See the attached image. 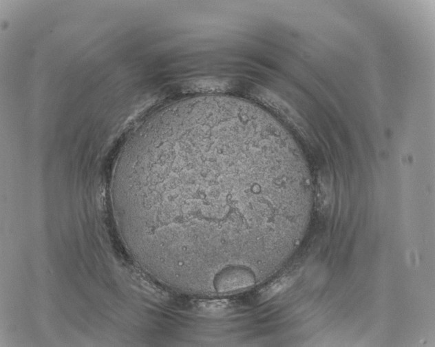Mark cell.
<instances>
[{
    "instance_id": "obj_1",
    "label": "cell",
    "mask_w": 435,
    "mask_h": 347,
    "mask_svg": "<svg viewBox=\"0 0 435 347\" xmlns=\"http://www.w3.org/2000/svg\"><path fill=\"white\" fill-rule=\"evenodd\" d=\"M280 129L247 101L203 96L156 111L130 136L112 186L169 256L247 250L292 175Z\"/></svg>"
},
{
    "instance_id": "obj_2",
    "label": "cell",
    "mask_w": 435,
    "mask_h": 347,
    "mask_svg": "<svg viewBox=\"0 0 435 347\" xmlns=\"http://www.w3.org/2000/svg\"><path fill=\"white\" fill-rule=\"evenodd\" d=\"M254 278L248 271L231 268L222 272L216 278L215 285L220 291H231L251 286Z\"/></svg>"
},
{
    "instance_id": "obj_3",
    "label": "cell",
    "mask_w": 435,
    "mask_h": 347,
    "mask_svg": "<svg viewBox=\"0 0 435 347\" xmlns=\"http://www.w3.org/2000/svg\"><path fill=\"white\" fill-rule=\"evenodd\" d=\"M295 278L293 275H284L266 285L257 293V302L261 304L270 299L290 287Z\"/></svg>"
}]
</instances>
